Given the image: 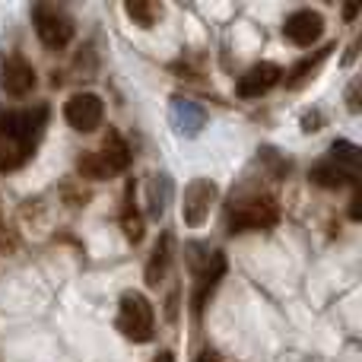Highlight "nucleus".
<instances>
[{
  "mask_svg": "<svg viewBox=\"0 0 362 362\" xmlns=\"http://www.w3.org/2000/svg\"><path fill=\"white\" fill-rule=\"evenodd\" d=\"M45 127H48V105L0 112V175L23 169L35 156Z\"/></svg>",
  "mask_w": 362,
  "mask_h": 362,
  "instance_id": "1",
  "label": "nucleus"
},
{
  "mask_svg": "<svg viewBox=\"0 0 362 362\" xmlns=\"http://www.w3.org/2000/svg\"><path fill=\"white\" fill-rule=\"evenodd\" d=\"M280 223V206H276L274 194H238L232 197L229 213H226V229L232 235H242V232H267Z\"/></svg>",
  "mask_w": 362,
  "mask_h": 362,
  "instance_id": "2",
  "label": "nucleus"
},
{
  "mask_svg": "<svg viewBox=\"0 0 362 362\" xmlns=\"http://www.w3.org/2000/svg\"><path fill=\"white\" fill-rule=\"evenodd\" d=\"M187 264H191V270H194V315H200L204 312V305H206V299H210L213 293H216V286H219V280L226 276V255L223 251H216V248H204V245H187Z\"/></svg>",
  "mask_w": 362,
  "mask_h": 362,
  "instance_id": "3",
  "label": "nucleus"
},
{
  "mask_svg": "<svg viewBox=\"0 0 362 362\" xmlns=\"http://www.w3.org/2000/svg\"><path fill=\"white\" fill-rule=\"evenodd\" d=\"M118 331L121 337H127L131 344H150L153 331H156V312H153V302L146 299L137 289H127L118 302Z\"/></svg>",
  "mask_w": 362,
  "mask_h": 362,
  "instance_id": "4",
  "label": "nucleus"
},
{
  "mask_svg": "<svg viewBox=\"0 0 362 362\" xmlns=\"http://www.w3.org/2000/svg\"><path fill=\"white\" fill-rule=\"evenodd\" d=\"M32 25H35V35L42 38V45L51 51H64L74 42V19L51 4L32 6Z\"/></svg>",
  "mask_w": 362,
  "mask_h": 362,
  "instance_id": "5",
  "label": "nucleus"
},
{
  "mask_svg": "<svg viewBox=\"0 0 362 362\" xmlns=\"http://www.w3.org/2000/svg\"><path fill=\"white\" fill-rule=\"evenodd\" d=\"M216 194L219 187L213 178H194L185 187V197H181V219H185V226H191V229L204 226L213 204H216Z\"/></svg>",
  "mask_w": 362,
  "mask_h": 362,
  "instance_id": "6",
  "label": "nucleus"
},
{
  "mask_svg": "<svg viewBox=\"0 0 362 362\" xmlns=\"http://www.w3.org/2000/svg\"><path fill=\"white\" fill-rule=\"evenodd\" d=\"M102 118H105V102L95 93H74L67 99V105H64V121L80 134L99 131Z\"/></svg>",
  "mask_w": 362,
  "mask_h": 362,
  "instance_id": "7",
  "label": "nucleus"
},
{
  "mask_svg": "<svg viewBox=\"0 0 362 362\" xmlns=\"http://www.w3.org/2000/svg\"><path fill=\"white\" fill-rule=\"evenodd\" d=\"M0 89L13 99H23L35 89V67H32L25 57L10 54L0 61Z\"/></svg>",
  "mask_w": 362,
  "mask_h": 362,
  "instance_id": "8",
  "label": "nucleus"
},
{
  "mask_svg": "<svg viewBox=\"0 0 362 362\" xmlns=\"http://www.w3.org/2000/svg\"><path fill=\"white\" fill-rule=\"evenodd\" d=\"M283 35L296 45V48H312L321 35H325V16L318 10H296L283 23Z\"/></svg>",
  "mask_w": 362,
  "mask_h": 362,
  "instance_id": "9",
  "label": "nucleus"
},
{
  "mask_svg": "<svg viewBox=\"0 0 362 362\" xmlns=\"http://www.w3.org/2000/svg\"><path fill=\"white\" fill-rule=\"evenodd\" d=\"M280 80H283V70L270 61H261V64H251V67L238 76L235 93H238V99H261V95H267Z\"/></svg>",
  "mask_w": 362,
  "mask_h": 362,
  "instance_id": "10",
  "label": "nucleus"
},
{
  "mask_svg": "<svg viewBox=\"0 0 362 362\" xmlns=\"http://www.w3.org/2000/svg\"><path fill=\"white\" fill-rule=\"evenodd\" d=\"M169 118H172V127L181 134V137H197L206 124V112L191 99H181L175 95L172 99V108H169Z\"/></svg>",
  "mask_w": 362,
  "mask_h": 362,
  "instance_id": "11",
  "label": "nucleus"
},
{
  "mask_svg": "<svg viewBox=\"0 0 362 362\" xmlns=\"http://www.w3.org/2000/svg\"><path fill=\"white\" fill-rule=\"evenodd\" d=\"M172 194H175V185L165 172H153L146 178V210H150L153 219H159L172 204Z\"/></svg>",
  "mask_w": 362,
  "mask_h": 362,
  "instance_id": "12",
  "label": "nucleus"
},
{
  "mask_svg": "<svg viewBox=\"0 0 362 362\" xmlns=\"http://www.w3.org/2000/svg\"><path fill=\"white\" fill-rule=\"evenodd\" d=\"M169 264H172V232H163L156 238V245H153L150 261H146V286L156 289L169 274Z\"/></svg>",
  "mask_w": 362,
  "mask_h": 362,
  "instance_id": "13",
  "label": "nucleus"
},
{
  "mask_svg": "<svg viewBox=\"0 0 362 362\" xmlns=\"http://www.w3.org/2000/svg\"><path fill=\"white\" fill-rule=\"evenodd\" d=\"M334 48H337V45L331 42V45H325V48H318L315 54H308V57H302V61H296V64H293V70L286 74V86H289V89H302V86H305V83L312 80L315 70H318L321 64H325L327 57H331V51H334Z\"/></svg>",
  "mask_w": 362,
  "mask_h": 362,
  "instance_id": "14",
  "label": "nucleus"
},
{
  "mask_svg": "<svg viewBox=\"0 0 362 362\" xmlns=\"http://www.w3.org/2000/svg\"><path fill=\"white\" fill-rule=\"evenodd\" d=\"M308 178H312L315 185H321V187H331V191H337V187L356 185L359 175H350L346 169H340V165H334L331 159H325V163H318L312 172H308Z\"/></svg>",
  "mask_w": 362,
  "mask_h": 362,
  "instance_id": "15",
  "label": "nucleus"
},
{
  "mask_svg": "<svg viewBox=\"0 0 362 362\" xmlns=\"http://www.w3.org/2000/svg\"><path fill=\"white\" fill-rule=\"evenodd\" d=\"M76 172H80V178H89V181H105V178L118 175V172L112 169V163L105 159V153H102V150L83 153V156L76 159Z\"/></svg>",
  "mask_w": 362,
  "mask_h": 362,
  "instance_id": "16",
  "label": "nucleus"
},
{
  "mask_svg": "<svg viewBox=\"0 0 362 362\" xmlns=\"http://www.w3.org/2000/svg\"><path fill=\"white\" fill-rule=\"evenodd\" d=\"M102 153H105V159L112 163V169L118 172V175L127 169V165H131V150H127L124 137H121L118 131H108V137H105V146H102Z\"/></svg>",
  "mask_w": 362,
  "mask_h": 362,
  "instance_id": "17",
  "label": "nucleus"
},
{
  "mask_svg": "<svg viewBox=\"0 0 362 362\" xmlns=\"http://www.w3.org/2000/svg\"><path fill=\"white\" fill-rule=\"evenodd\" d=\"M359 159H362L359 146L350 144V140H334L331 144V163L346 169L350 175H359Z\"/></svg>",
  "mask_w": 362,
  "mask_h": 362,
  "instance_id": "18",
  "label": "nucleus"
},
{
  "mask_svg": "<svg viewBox=\"0 0 362 362\" xmlns=\"http://www.w3.org/2000/svg\"><path fill=\"white\" fill-rule=\"evenodd\" d=\"M131 191H134V187H127V194H124V210H121V229H124V238H127V242H131V245H140V238H144V219H140V213L134 210Z\"/></svg>",
  "mask_w": 362,
  "mask_h": 362,
  "instance_id": "19",
  "label": "nucleus"
},
{
  "mask_svg": "<svg viewBox=\"0 0 362 362\" xmlns=\"http://www.w3.org/2000/svg\"><path fill=\"white\" fill-rule=\"evenodd\" d=\"M124 10H127V16H131L137 25H144V29L156 25V19L163 16V6H159V4H150V0H131Z\"/></svg>",
  "mask_w": 362,
  "mask_h": 362,
  "instance_id": "20",
  "label": "nucleus"
},
{
  "mask_svg": "<svg viewBox=\"0 0 362 362\" xmlns=\"http://www.w3.org/2000/svg\"><path fill=\"white\" fill-rule=\"evenodd\" d=\"M318 124H321V112H312V115H305V118H302V131H305V134H315V131H318Z\"/></svg>",
  "mask_w": 362,
  "mask_h": 362,
  "instance_id": "21",
  "label": "nucleus"
},
{
  "mask_svg": "<svg viewBox=\"0 0 362 362\" xmlns=\"http://www.w3.org/2000/svg\"><path fill=\"white\" fill-rule=\"evenodd\" d=\"M356 83H353V86H350V95H346V99H350V112H359V102H356Z\"/></svg>",
  "mask_w": 362,
  "mask_h": 362,
  "instance_id": "22",
  "label": "nucleus"
},
{
  "mask_svg": "<svg viewBox=\"0 0 362 362\" xmlns=\"http://www.w3.org/2000/svg\"><path fill=\"white\" fill-rule=\"evenodd\" d=\"M197 362H223V359H219L216 353H210V350H206V353H200V356H197Z\"/></svg>",
  "mask_w": 362,
  "mask_h": 362,
  "instance_id": "23",
  "label": "nucleus"
},
{
  "mask_svg": "<svg viewBox=\"0 0 362 362\" xmlns=\"http://www.w3.org/2000/svg\"><path fill=\"white\" fill-rule=\"evenodd\" d=\"M153 362H175V353H172V350H163Z\"/></svg>",
  "mask_w": 362,
  "mask_h": 362,
  "instance_id": "24",
  "label": "nucleus"
}]
</instances>
